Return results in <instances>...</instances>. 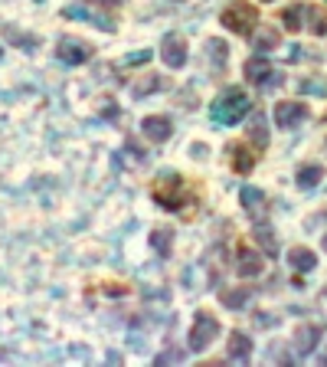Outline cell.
Listing matches in <instances>:
<instances>
[{
    "label": "cell",
    "instance_id": "cell-1",
    "mask_svg": "<svg viewBox=\"0 0 327 367\" xmlns=\"http://www.w3.org/2000/svg\"><path fill=\"white\" fill-rule=\"evenodd\" d=\"M249 108H252L249 95H245L243 89L229 85V89H223V92L216 95V102L210 105V118H213V125H219V128H229V125L243 122L245 115H249Z\"/></svg>",
    "mask_w": 327,
    "mask_h": 367
},
{
    "label": "cell",
    "instance_id": "cell-2",
    "mask_svg": "<svg viewBox=\"0 0 327 367\" xmlns=\"http://www.w3.org/2000/svg\"><path fill=\"white\" fill-rule=\"evenodd\" d=\"M219 23H223L226 30H233L236 37H249L255 30V23H259V10H255L249 0H236V4H229V7L219 13Z\"/></svg>",
    "mask_w": 327,
    "mask_h": 367
},
{
    "label": "cell",
    "instance_id": "cell-3",
    "mask_svg": "<svg viewBox=\"0 0 327 367\" xmlns=\"http://www.w3.org/2000/svg\"><path fill=\"white\" fill-rule=\"evenodd\" d=\"M187 344H190V351H206L210 344H213L216 338H219V321L210 315V311H196V318H193V328H190V335H187Z\"/></svg>",
    "mask_w": 327,
    "mask_h": 367
},
{
    "label": "cell",
    "instance_id": "cell-4",
    "mask_svg": "<svg viewBox=\"0 0 327 367\" xmlns=\"http://www.w3.org/2000/svg\"><path fill=\"white\" fill-rule=\"evenodd\" d=\"M150 197L158 200V207H164V210H180L184 200H187V190H184V180L180 178H164L154 184Z\"/></svg>",
    "mask_w": 327,
    "mask_h": 367
},
{
    "label": "cell",
    "instance_id": "cell-5",
    "mask_svg": "<svg viewBox=\"0 0 327 367\" xmlns=\"http://www.w3.org/2000/svg\"><path fill=\"white\" fill-rule=\"evenodd\" d=\"M92 43H85V39L79 37H63L56 43V56L63 59L65 66H82V63H89L92 59Z\"/></svg>",
    "mask_w": 327,
    "mask_h": 367
},
{
    "label": "cell",
    "instance_id": "cell-6",
    "mask_svg": "<svg viewBox=\"0 0 327 367\" xmlns=\"http://www.w3.org/2000/svg\"><path fill=\"white\" fill-rule=\"evenodd\" d=\"M245 79L252 85H259V89H271V85H278L281 82V75L275 73V69L265 63L262 56H252V59H245V66H243Z\"/></svg>",
    "mask_w": 327,
    "mask_h": 367
},
{
    "label": "cell",
    "instance_id": "cell-7",
    "mask_svg": "<svg viewBox=\"0 0 327 367\" xmlns=\"http://www.w3.org/2000/svg\"><path fill=\"white\" fill-rule=\"evenodd\" d=\"M160 59L170 69H180L187 63V39L180 37V33H167V37L160 39Z\"/></svg>",
    "mask_w": 327,
    "mask_h": 367
},
{
    "label": "cell",
    "instance_id": "cell-8",
    "mask_svg": "<svg viewBox=\"0 0 327 367\" xmlns=\"http://www.w3.org/2000/svg\"><path fill=\"white\" fill-rule=\"evenodd\" d=\"M304 118H308V105L304 102H278L275 105V125L285 128V132H288V128H298Z\"/></svg>",
    "mask_w": 327,
    "mask_h": 367
},
{
    "label": "cell",
    "instance_id": "cell-9",
    "mask_svg": "<svg viewBox=\"0 0 327 367\" xmlns=\"http://www.w3.org/2000/svg\"><path fill=\"white\" fill-rule=\"evenodd\" d=\"M141 132H144V138L154 144H164L174 135V122H170L167 115H148L144 122H141Z\"/></svg>",
    "mask_w": 327,
    "mask_h": 367
},
{
    "label": "cell",
    "instance_id": "cell-10",
    "mask_svg": "<svg viewBox=\"0 0 327 367\" xmlns=\"http://www.w3.org/2000/svg\"><path fill=\"white\" fill-rule=\"evenodd\" d=\"M65 17H82V20H89L92 27L108 30V33L115 30V20L108 17V13H98L92 0H89V4H72V7H65Z\"/></svg>",
    "mask_w": 327,
    "mask_h": 367
},
{
    "label": "cell",
    "instance_id": "cell-11",
    "mask_svg": "<svg viewBox=\"0 0 327 367\" xmlns=\"http://www.w3.org/2000/svg\"><path fill=\"white\" fill-rule=\"evenodd\" d=\"M262 269H265V259H262L259 253H252L249 246H239V249H236V273L243 275V279H252Z\"/></svg>",
    "mask_w": 327,
    "mask_h": 367
},
{
    "label": "cell",
    "instance_id": "cell-12",
    "mask_svg": "<svg viewBox=\"0 0 327 367\" xmlns=\"http://www.w3.org/2000/svg\"><path fill=\"white\" fill-rule=\"evenodd\" d=\"M318 338H321V328H318V325H301V328L295 331V354L308 358L311 351L318 348Z\"/></svg>",
    "mask_w": 327,
    "mask_h": 367
},
{
    "label": "cell",
    "instance_id": "cell-13",
    "mask_svg": "<svg viewBox=\"0 0 327 367\" xmlns=\"http://www.w3.org/2000/svg\"><path fill=\"white\" fill-rule=\"evenodd\" d=\"M239 200H243L245 213H249L252 220L265 217V194H262L259 187H249V184H245V187L239 190Z\"/></svg>",
    "mask_w": 327,
    "mask_h": 367
},
{
    "label": "cell",
    "instance_id": "cell-14",
    "mask_svg": "<svg viewBox=\"0 0 327 367\" xmlns=\"http://www.w3.org/2000/svg\"><path fill=\"white\" fill-rule=\"evenodd\" d=\"M229 161H233L236 174H252L255 168V154L245 144H229Z\"/></svg>",
    "mask_w": 327,
    "mask_h": 367
},
{
    "label": "cell",
    "instance_id": "cell-15",
    "mask_svg": "<svg viewBox=\"0 0 327 367\" xmlns=\"http://www.w3.org/2000/svg\"><path fill=\"white\" fill-rule=\"evenodd\" d=\"M229 358L236 364H245V361L252 358V338L243 335V331H233V338H229Z\"/></svg>",
    "mask_w": 327,
    "mask_h": 367
},
{
    "label": "cell",
    "instance_id": "cell-16",
    "mask_svg": "<svg viewBox=\"0 0 327 367\" xmlns=\"http://www.w3.org/2000/svg\"><path fill=\"white\" fill-rule=\"evenodd\" d=\"M288 266L291 269H298V273H311V269L318 266V259H314V253L304 249V246H291L288 249Z\"/></svg>",
    "mask_w": 327,
    "mask_h": 367
},
{
    "label": "cell",
    "instance_id": "cell-17",
    "mask_svg": "<svg viewBox=\"0 0 327 367\" xmlns=\"http://www.w3.org/2000/svg\"><path fill=\"white\" fill-rule=\"evenodd\" d=\"M321 178H324V168H321V164H304V168H298V174H295V180H298L301 190L318 187Z\"/></svg>",
    "mask_w": 327,
    "mask_h": 367
},
{
    "label": "cell",
    "instance_id": "cell-18",
    "mask_svg": "<svg viewBox=\"0 0 327 367\" xmlns=\"http://www.w3.org/2000/svg\"><path fill=\"white\" fill-rule=\"evenodd\" d=\"M249 299H252V289H245V285H239V289H223V292H219V301H223L226 309H243Z\"/></svg>",
    "mask_w": 327,
    "mask_h": 367
},
{
    "label": "cell",
    "instance_id": "cell-19",
    "mask_svg": "<svg viewBox=\"0 0 327 367\" xmlns=\"http://www.w3.org/2000/svg\"><path fill=\"white\" fill-rule=\"evenodd\" d=\"M249 138H252L255 148H269V125H265V115H252V125H249Z\"/></svg>",
    "mask_w": 327,
    "mask_h": 367
},
{
    "label": "cell",
    "instance_id": "cell-20",
    "mask_svg": "<svg viewBox=\"0 0 327 367\" xmlns=\"http://www.w3.org/2000/svg\"><path fill=\"white\" fill-rule=\"evenodd\" d=\"M150 246L158 249L160 259H167V256H170V246H174V230H167V226L154 230V236H150Z\"/></svg>",
    "mask_w": 327,
    "mask_h": 367
},
{
    "label": "cell",
    "instance_id": "cell-21",
    "mask_svg": "<svg viewBox=\"0 0 327 367\" xmlns=\"http://www.w3.org/2000/svg\"><path fill=\"white\" fill-rule=\"evenodd\" d=\"M255 240H259V246L265 249V256H278V240H275V230L271 226H255Z\"/></svg>",
    "mask_w": 327,
    "mask_h": 367
},
{
    "label": "cell",
    "instance_id": "cell-22",
    "mask_svg": "<svg viewBox=\"0 0 327 367\" xmlns=\"http://www.w3.org/2000/svg\"><path fill=\"white\" fill-rule=\"evenodd\" d=\"M164 85H167L164 79H158V75H148V79H141V82L131 89V95H134V99H144V95L158 92V89H164Z\"/></svg>",
    "mask_w": 327,
    "mask_h": 367
},
{
    "label": "cell",
    "instance_id": "cell-23",
    "mask_svg": "<svg viewBox=\"0 0 327 367\" xmlns=\"http://www.w3.org/2000/svg\"><path fill=\"white\" fill-rule=\"evenodd\" d=\"M278 46V30H271V27H262V33L255 37V49L259 53H269V49Z\"/></svg>",
    "mask_w": 327,
    "mask_h": 367
},
{
    "label": "cell",
    "instance_id": "cell-24",
    "mask_svg": "<svg viewBox=\"0 0 327 367\" xmlns=\"http://www.w3.org/2000/svg\"><path fill=\"white\" fill-rule=\"evenodd\" d=\"M301 13H304V7L301 4H291L285 13H281V23L288 27V33H295V30H301Z\"/></svg>",
    "mask_w": 327,
    "mask_h": 367
},
{
    "label": "cell",
    "instance_id": "cell-25",
    "mask_svg": "<svg viewBox=\"0 0 327 367\" xmlns=\"http://www.w3.org/2000/svg\"><path fill=\"white\" fill-rule=\"evenodd\" d=\"M311 33L314 37H324L327 33V10H321V7H311Z\"/></svg>",
    "mask_w": 327,
    "mask_h": 367
},
{
    "label": "cell",
    "instance_id": "cell-26",
    "mask_svg": "<svg viewBox=\"0 0 327 367\" xmlns=\"http://www.w3.org/2000/svg\"><path fill=\"white\" fill-rule=\"evenodd\" d=\"M4 33H7L10 43H17V46H23V49H27V46H37V43H39L37 37H30V33H20V30H13V27H7Z\"/></svg>",
    "mask_w": 327,
    "mask_h": 367
},
{
    "label": "cell",
    "instance_id": "cell-27",
    "mask_svg": "<svg viewBox=\"0 0 327 367\" xmlns=\"http://www.w3.org/2000/svg\"><path fill=\"white\" fill-rule=\"evenodd\" d=\"M206 56H213L216 66H223L226 63V43L223 39H210V43H206Z\"/></svg>",
    "mask_w": 327,
    "mask_h": 367
},
{
    "label": "cell",
    "instance_id": "cell-28",
    "mask_svg": "<svg viewBox=\"0 0 327 367\" xmlns=\"http://www.w3.org/2000/svg\"><path fill=\"white\" fill-rule=\"evenodd\" d=\"M301 89H304V92H314V95H324L327 92V82H324V79H318V82H304Z\"/></svg>",
    "mask_w": 327,
    "mask_h": 367
},
{
    "label": "cell",
    "instance_id": "cell-29",
    "mask_svg": "<svg viewBox=\"0 0 327 367\" xmlns=\"http://www.w3.org/2000/svg\"><path fill=\"white\" fill-rule=\"evenodd\" d=\"M170 361H184V351H164V354H158V364H170Z\"/></svg>",
    "mask_w": 327,
    "mask_h": 367
},
{
    "label": "cell",
    "instance_id": "cell-30",
    "mask_svg": "<svg viewBox=\"0 0 327 367\" xmlns=\"http://www.w3.org/2000/svg\"><path fill=\"white\" fill-rule=\"evenodd\" d=\"M148 59H150V49H141V53L128 56V59H124V63H128V66H138V63H148Z\"/></svg>",
    "mask_w": 327,
    "mask_h": 367
},
{
    "label": "cell",
    "instance_id": "cell-31",
    "mask_svg": "<svg viewBox=\"0 0 327 367\" xmlns=\"http://www.w3.org/2000/svg\"><path fill=\"white\" fill-rule=\"evenodd\" d=\"M95 7H118V4H122V0H92Z\"/></svg>",
    "mask_w": 327,
    "mask_h": 367
},
{
    "label": "cell",
    "instance_id": "cell-32",
    "mask_svg": "<svg viewBox=\"0 0 327 367\" xmlns=\"http://www.w3.org/2000/svg\"><path fill=\"white\" fill-rule=\"evenodd\" d=\"M324 249H327V236H324Z\"/></svg>",
    "mask_w": 327,
    "mask_h": 367
}]
</instances>
